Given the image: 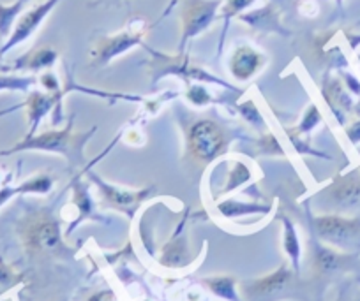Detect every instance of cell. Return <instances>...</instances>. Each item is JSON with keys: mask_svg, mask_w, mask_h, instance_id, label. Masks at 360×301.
Segmentation results:
<instances>
[{"mask_svg": "<svg viewBox=\"0 0 360 301\" xmlns=\"http://www.w3.org/2000/svg\"><path fill=\"white\" fill-rule=\"evenodd\" d=\"M96 133V127L83 133L72 131V119L60 131H46V133L25 136L22 141L13 145L8 150H2L0 155H13L20 152H48V154L64 155L71 166H82L85 162V145L90 136Z\"/></svg>", "mask_w": 360, "mask_h": 301, "instance_id": "1", "label": "cell"}, {"mask_svg": "<svg viewBox=\"0 0 360 301\" xmlns=\"http://www.w3.org/2000/svg\"><path fill=\"white\" fill-rule=\"evenodd\" d=\"M145 50L150 53V67H152V76H154V83H158L159 79L165 78V76H179L184 81H205L212 83V85L224 86V88L235 90L233 85L226 83L224 79L216 78L214 74H210L209 71L202 67V65L195 64L193 58L188 53H175V55H166L161 53L158 50H152L147 44H143Z\"/></svg>", "mask_w": 360, "mask_h": 301, "instance_id": "2", "label": "cell"}, {"mask_svg": "<svg viewBox=\"0 0 360 301\" xmlns=\"http://www.w3.org/2000/svg\"><path fill=\"white\" fill-rule=\"evenodd\" d=\"M22 241L30 254L36 255H55L65 252L62 241L60 226L50 213H36L27 217L20 227Z\"/></svg>", "mask_w": 360, "mask_h": 301, "instance_id": "3", "label": "cell"}, {"mask_svg": "<svg viewBox=\"0 0 360 301\" xmlns=\"http://www.w3.org/2000/svg\"><path fill=\"white\" fill-rule=\"evenodd\" d=\"M180 41L176 53H184L189 41L202 36L219 20L223 0H180Z\"/></svg>", "mask_w": 360, "mask_h": 301, "instance_id": "4", "label": "cell"}, {"mask_svg": "<svg viewBox=\"0 0 360 301\" xmlns=\"http://www.w3.org/2000/svg\"><path fill=\"white\" fill-rule=\"evenodd\" d=\"M228 140L219 123L200 120L188 131V152L200 164H209L226 152Z\"/></svg>", "mask_w": 360, "mask_h": 301, "instance_id": "5", "label": "cell"}, {"mask_svg": "<svg viewBox=\"0 0 360 301\" xmlns=\"http://www.w3.org/2000/svg\"><path fill=\"white\" fill-rule=\"evenodd\" d=\"M145 34H147V27L140 20V22L131 23L127 29L120 30V32L113 34V36L101 37L94 44L92 51H90L92 65L94 67H105L110 62L115 60L117 57H122L124 53L131 51L133 48L143 46Z\"/></svg>", "mask_w": 360, "mask_h": 301, "instance_id": "6", "label": "cell"}, {"mask_svg": "<svg viewBox=\"0 0 360 301\" xmlns=\"http://www.w3.org/2000/svg\"><path fill=\"white\" fill-rule=\"evenodd\" d=\"M313 227L320 240L334 247L353 248L360 245V217H314Z\"/></svg>", "mask_w": 360, "mask_h": 301, "instance_id": "7", "label": "cell"}, {"mask_svg": "<svg viewBox=\"0 0 360 301\" xmlns=\"http://www.w3.org/2000/svg\"><path fill=\"white\" fill-rule=\"evenodd\" d=\"M58 2H60V0H43L39 4L32 6V8H27L25 11L18 16V20H16L15 27H13L8 39L0 44V57L4 58L6 55L11 50H15L16 46L27 43V41L39 30V27L43 25L44 20L51 15V11L57 8Z\"/></svg>", "mask_w": 360, "mask_h": 301, "instance_id": "8", "label": "cell"}, {"mask_svg": "<svg viewBox=\"0 0 360 301\" xmlns=\"http://www.w3.org/2000/svg\"><path fill=\"white\" fill-rule=\"evenodd\" d=\"M328 206L339 212H356L360 210V175L349 173L346 176H335L334 182L323 190Z\"/></svg>", "mask_w": 360, "mask_h": 301, "instance_id": "9", "label": "cell"}, {"mask_svg": "<svg viewBox=\"0 0 360 301\" xmlns=\"http://www.w3.org/2000/svg\"><path fill=\"white\" fill-rule=\"evenodd\" d=\"M269 57L249 43H240L231 50L228 71L237 81H249L266 65Z\"/></svg>", "mask_w": 360, "mask_h": 301, "instance_id": "10", "label": "cell"}, {"mask_svg": "<svg viewBox=\"0 0 360 301\" xmlns=\"http://www.w3.org/2000/svg\"><path fill=\"white\" fill-rule=\"evenodd\" d=\"M293 273L288 266H281L269 276L255 280L244 286L245 296L255 301H274L286 294L292 287Z\"/></svg>", "mask_w": 360, "mask_h": 301, "instance_id": "11", "label": "cell"}, {"mask_svg": "<svg viewBox=\"0 0 360 301\" xmlns=\"http://www.w3.org/2000/svg\"><path fill=\"white\" fill-rule=\"evenodd\" d=\"M64 97V90L62 92H34L29 93L27 100L23 102V108L27 112V119H29V133L27 136H34L37 134L41 122H43L44 116L50 112H53L57 108V116H60V100Z\"/></svg>", "mask_w": 360, "mask_h": 301, "instance_id": "12", "label": "cell"}, {"mask_svg": "<svg viewBox=\"0 0 360 301\" xmlns=\"http://www.w3.org/2000/svg\"><path fill=\"white\" fill-rule=\"evenodd\" d=\"M238 20L262 34H278V36L283 37L292 36V32L283 25L279 8L276 4H272V2L262 6V8L249 9V11L242 13L238 16Z\"/></svg>", "mask_w": 360, "mask_h": 301, "instance_id": "13", "label": "cell"}, {"mask_svg": "<svg viewBox=\"0 0 360 301\" xmlns=\"http://www.w3.org/2000/svg\"><path fill=\"white\" fill-rule=\"evenodd\" d=\"M58 60L57 50L51 46H39L34 50L27 51V53L20 55L15 62L11 64L13 72H44L48 69L53 67Z\"/></svg>", "mask_w": 360, "mask_h": 301, "instance_id": "14", "label": "cell"}, {"mask_svg": "<svg viewBox=\"0 0 360 301\" xmlns=\"http://www.w3.org/2000/svg\"><path fill=\"white\" fill-rule=\"evenodd\" d=\"M55 180L53 176L48 175V173H39L36 176H30L29 180L22 182L20 185H9V183H4L0 187V208L9 203L15 196H20V194H48L53 187Z\"/></svg>", "mask_w": 360, "mask_h": 301, "instance_id": "15", "label": "cell"}, {"mask_svg": "<svg viewBox=\"0 0 360 301\" xmlns=\"http://www.w3.org/2000/svg\"><path fill=\"white\" fill-rule=\"evenodd\" d=\"M90 176H92V180H94V182L99 185V189H101V192H103V196H105V199L108 201L110 205L117 206V208L129 210L131 206L138 205L140 201H143L145 196H147V194L150 192V189H145V190H141V192H133V190H124V189H119V187L110 185V183L103 182V180L98 178V176H96V175H90Z\"/></svg>", "mask_w": 360, "mask_h": 301, "instance_id": "16", "label": "cell"}, {"mask_svg": "<svg viewBox=\"0 0 360 301\" xmlns=\"http://www.w3.org/2000/svg\"><path fill=\"white\" fill-rule=\"evenodd\" d=\"M352 257L353 255L339 254V252L330 250V248L316 245V247H314L313 265L314 269H316L320 275H334V273L349 268V265L353 262Z\"/></svg>", "mask_w": 360, "mask_h": 301, "instance_id": "17", "label": "cell"}, {"mask_svg": "<svg viewBox=\"0 0 360 301\" xmlns=\"http://www.w3.org/2000/svg\"><path fill=\"white\" fill-rule=\"evenodd\" d=\"M34 0H15L11 4L0 2V44L4 43L11 34L18 16L32 4Z\"/></svg>", "mask_w": 360, "mask_h": 301, "instance_id": "18", "label": "cell"}, {"mask_svg": "<svg viewBox=\"0 0 360 301\" xmlns=\"http://www.w3.org/2000/svg\"><path fill=\"white\" fill-rule=\"evenodd\" d=\"M258 2V0H223V8H221L219 18L224 22L223 32H221V39H219V55L223 53V41L226 37L228 29H230V22L233 18H238L242 13L249 11L252 8V4Z\"/></svg>", "mask_w": 360, "mask_h": 301, "instance_id": "19", "label": "cell"}, {"mask_svg": "<svg viewBox=\"0 0 360 301\" xmlns=\"http://www.w3.org/2000/svg\"><path fill=\"white\" fill-rule=\"evenodd\" d=\"M37 83L36 76L18 74V72H2L0 74V93L2 92H29Z\"/></svg>", "mask_w": 360, "mask_h": 301, "instance_id": "20", "label": "cell"}, {"mask_svg": "<svg viewBox=\"0 0 360 301\" xmlns=\"http://www.w3.org/2000/svg\"><path fill=\"white\" fill-rule=\"evenodd\" d=\"M217 210L224 217H237V215H249V213H262L269 212V206L252 205V203H238V201L228 199L224 203L217 205Z\"/></svg>", "mask_w": 360, "mask_h": 301, "instance_id": "21", "label": "cell"}, {"mask_svg": "<svg viewBox=\"0 0 360 301\" xmlns=\"http://www.w3.org/2000/svg\"><path fill=\"white\" fill-rule=\"evenodd\" d=\"M207 287L212 290L216 296L224 297L228 301H238L237 293H235V280L230 276H214V279L203 280Z\"/></svg>", "mask_w": 360, "mask_h": 301, "instance_id": "22", "label": "cell"}, {"mask_svg": "<svg viewBox=\"0 0 360 301\" xmlns=\"http://www.w3.org/2000/svg\"><path fill=\"white\" fill-rule=\"evenodd\" d=\"M283 224H285V250L292 259L295 272H299V261H300V243L299 236H297L295 226L290 222L286 217H283Z\"/></svg>", "mask_w": 360, "mask_h": 301, "instance_id": "23", "label": "cell"}, {"mask_svg": "<svg viewBox=\"0 0 360 301\" xmlns=\"http://www.w3.org/2000/svg\"><path fill=\"white\" fill-rule=\"evenodd\" d=\"M20 282H22V275L16 273L13 266H9L4 259L0 257V294H4L6 290H9Z\"/></svg>", "mask_w": 360, "mask_h": 301, "instance_id": "24", "label": "cell"}, {"mask_svg": "<svg viewBox=\"0 0 360 301\" xmlns=\"http://www.w3.org/2000/svg\"><path fill=\"white\" fill-rule=\"evenodd\" d=\"M186 97H188V100L191 102V105L198 106V108L212 102V95L209 93V90H207L205 86L198 85V83H189Z\"/></svg>", "mask_w": 360, "mask_h": 301, "instance_id": "25", "label": "cell"}, {"mask_svg": "<svg viewBox=\"0 0 360 301\" xmlns=\"http://www.w3.org/2000/svg\"><path fill=\"white\" fill-rule=\"evenodd\" d=\"M238 113H240L242 119L248 120L252 127H256V129H265V120H263L262 113L258 112V108H256V105L252 100H245L244 105L238 106Z\"/></svg>", "mask_w": 360, "mask_h": 301, "instance_id": "26", "label": "cell"}, {"mask_svg": "<svg viewBox=\"0 0 360 301\" xmlns=\"http://www.w3.org/2000/svg\"><path fill=\"white\" fill-rule=\"evenodd\" d=\"M320 122H321V115L320 112H318V106L309 105V108H307L306 113H304L302 122H300L299 129L297 131H299V134H309L313 133L314 127H316Z\"/></svg>", "mask_w": 360, "mask_h": 301, "instance_id": "27", "label": "cell"}, {"mask_svg": "<svg viewBox=\"0 0 360 301\" xmlns=\"http://www.w3.org/2000/svg\"><path fill=\"white\" fill-rule=\"evenodd\" d=\"M251 178V169L244 164V162H235L233 169L230 171V180H228L226 190H233L235 187L242 185Z\"/></svg>", "mask_w": 360, "mask_h": 301, "instance_id": "28", "label": "cell"}, {"mask_svg": "<svg viewBox=\"0 0 360 301\" xmlns=\"http://www.w3.org/2000/svg\"><path fill=\"white\" fill-rule=\"evenodd\" d=\"M259 154L263 155H285V150L281 148V145L278 143L276 136L272 133H265L262 136V140L256 143Z\"/></svg>", "mask_w": 360, "mask_h": 301, "instance_id": "29", "label": "cell"}, {"mask_svg": "<svg viewBox=\"0 0 360 301\" xmlns=\"http://www.w3.org/2000/svg\"><path fill=\"white\" fill-rule=\"evenodd\" d=\"M286 134H288L290 141H292V143H293V148H295V150L299 152L300 155H313V157L330 159V157H328V155H325L323 152H318V150H314V148H311L309 145L306 143V141H300V140H299V136H297V134H295V138H293L292 134H290V133H286Z\"/></svg>", "mask_w": 360, "mask_h": 301, "instance_id": "30", "label": "cell"}, {"mask_svg": "<svg viewBox=\"0 0 360 301\" xmlns=\"http://www.w3.org/2000/svg\"><path fill=\"white\" fill-rule=\"evenodd\" d=\"M37 83H41V86L46 88V92H62L57 76L50 71H44L43 74L39 76V79H37Z\"/></svg>", "mask_w": 360, "mask_h": 301, "instance_id": "31", "label": "cell"}, {"mask_svg": "<svg viewBox=\"0 0 360 301\" xmlns=\"http://www.w3.org/2000/svg\"><path fill=\"white\" fill-rule=\"evenodd\" d=\"M346 136H348V140L352 141L353 145L360 143V122L353 123V126L346 131Z\"/></svg>", "mask_w": 360, "mask_h": 301, "instance_id": "32", "label": "cell"}, {"mask_svg": "<svg viewBox=\"0 0 360 301\" xmlns=\"http://www.w3.org/2000/svg\"><path fill=\"white\" fill-rule=\"evenodd\" d=\"M90 301H115L112 293H99L94 297H90Z\"/></svg>", "mask_w": 360, "mask_h": 301, "instance_id": "33", "label": "cell"}, {"mask_svg": "<svg viewBox=\"0 0 360 301\" xmlns=\"http://www.w3.org/2000/svg\"><path fill=\"white\" fill-rule=\"evenodd\" d=\"M179 2H180V0H169V4L166 6V9H165V11H162V15H161V18H159V22H161V20H165L166 16H168L169 13H172L173 9L176 8V6H179Z\"/></svg>", "mask_w": 360, "mask_h": 301, "instance_id": "34", "label": "cell"}, {"mask_svg": "<svg viewBox=\"0 0 360 301\" xmlns=\"http://www.w3.org/2000/svg\"><path fill=\"white\" fill-rule=\"evenodd\" d=\"M269 2L276 4L278 8H279V6H283V8H288V6L293 4V0H269Z\"/></svg>", "mask_w": 360, "mask_h": 301, "instance_id": "35", "label": "cell"}, {"mask_svg": "<svg viewBox=\"0 0 360 301\" xmlns=\"http://www.w3.org/2000/svg\"><path fill=\"white\" fill-rule=\"evenodd\" d=\"M2 72H13V69L11 65L6 64V62L2 60V57H0V74H2Z\"/></svg>", "mask_w": 360, "mask_h": 301, "instance_id": "36", "label": "cell"}, {"mask_svg": "<svg viewBox=\"0 0 360 301\" xmlns=\"http://www.w3.org/2000/svg\"><path fill=\"white\" fill-rule=\"evenodd\" d=\"M4 185V176H2V173H0V187Z\"/></svg>", "mask_w": 360, "mask_h": 301, "instance_id": "37", "label": "cell"}]
</instances>
